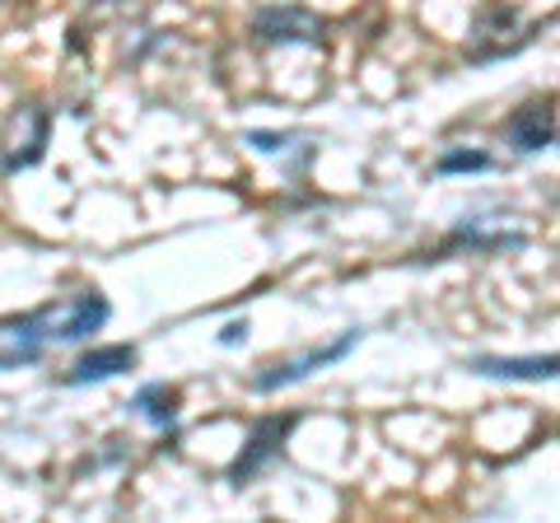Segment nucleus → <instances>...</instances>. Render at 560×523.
<instances>
[{"mask_svg":"<svg viewBox=\"0 0 560 523\" xmlns=\"http://www.w3.org/2000/svg\"><path fill=\"white\" fill-rule=\"evenodd\" d=\"M47 346H57V304L20 313V318H0V370L43 360Z\"/></svg>","mask_w":560,"mask_h":523,"instance_id":"f257e3e1","label":"nucleus"},{"mask_svg":"<svg viewBox=\"0 0 560 523\" xmlns=\"http://www.w3.org/2000/svg\"><path fill=\"white\" fill-rule=\"evenodd\" d=\"M47 136H51V113L47 108H38V103L14 108L5 131H0V173L33 168L47 150Z\"/></svg>","mask_w":560,"mask_h":523,"instance_id":"f03ea898","label":"nucleus"},{"mask_svg":"<svg viewBox=\"0 0 560 523\" xmlns=\"http://www.w3.org/2000/svg\"><path fill=\"white\" fill-rule=\"evenodd\" d=\"M300 426V411H285V416H261V421H253L248 430V444L238 449V458L230 463V481H253L257 473H267V467L285 453V440L290 430Z\"/></svg>","mask_w":560,"mask_h":523,"instance_id":"7ed1b4c3","label":"nucleus"},{"mask_svg":"<svg viewBox=\"0 0 560 523\" xmlns=\"http://www.w3.org/2000/svg\"><path fill=\"white\" fill-rule=\"evenodd\" d=\"M355 341H360V333L350 327V333H341L337 341L313 346V351H304V356H290V360H271V364H261V370L253 374V393H276V388H290V383H304L313 370H323V364L346 360L350 351H355Z\"/></svg>","mask_w":560,"mask_h":523,"instance_id":"20e7f679","label":"nucleus"},{"mask_svg":"<svg viewBox=\"0 0 560 523\" xmlns=\"http://www.w3.org/2000/svg\"><path fill=\"white\" fill-rule=\"evenodd\" d=\"M528 43H533V28L518 20L514 5H486L477 14V28H471L467 57L471 61H495V57H510V51L528 47Z\"/></svg>","mask_w":560,"mask_h":523,"instance_id":"39448f33","label":"nucleus"},{"mask_svg":"<svg viewBox=\"0 0 560 523\" xmlns=\"http://www.w3.org/2000/svg\"><path fill=\"white\" fill-rule=\"evenodd\" d=\"M327 24L304 5H267L253 14V38L261 47H318Z\"/></svg>","mask_w":560,"mask_h":523,"instance_id":"423d86ee","label":"nucleus"},{"mask_svg":"<svg viewBox=\"0 0 560 523\" xmlns=\"http://www.w3.org/2000/svg\"><path fill=\"white\" fill-rule=\"evenodd\" d=\"M551 141H556L551 98L547 103H523V108H514L510 121H504V146H510L514 154H537V150H547Z\"/></svg>","mask_w":560,"mask_h":523,"instance_id":"0eeeda50","label":"nucleus"},{"mask_svg":"<svg viewBox=\"0 0 560 523\" xmlns=\"http://www.w3.org/2000/svg\"><path fill=\"white\" fill-rule=\"evenodd\" d=\"M108 300H103L98 290H84L75 294V300H66L57 304V346L61 341H84V337H94L103 323H108Z\"/></svg>","mask_w":560,"mask_h":523,"instance_id":"6e6552de","label":"nucleus"},{"mask_svg":"<svg viewBox=\"0 0 560 523\" xmlns=\"http://www.w3.org/2000/svg\"><path fill=\"white\" fill-rule=\"evenodd\" d=\"M136 370V346H98V351H84L70 370L61 374V383L70 388H84V383H103V379H117Z\"/></svg>","mask_w":560,"mask_h":523,"instance_id":"1a4fd4ad","label":"nucleus"},{"mask_svg":"<svg viewBox=\"0 0 560 523\" xmlns=\"http://www.w3.org/2000/svg\"><path fill=\"white\" fill-rule=\"evenodd\" d=\"M471 374H486V379H556V356H528V360H514V356H477L467 364Z\"/></svg>","mask_w":560,"mask_h":523,"instance_id":"9d476101","label":"nucleus"},{"mask_svg":"<svg viewBox=\"0 0 560 523\" xmlns=\"http://www.w3.org/2000/svg\"><path fill=\"white\" fill-rule=\"evenodd\" d=\"M523 243H528V239H523V234H510V230H500V224H495V230H490L486 220H467L463 230L448 239V248H471V253H500V248H523Z\"/></svg>","mask_w":560,"mask_h":523,"instance_id":"9b49d317","label":"nucleus"},{"mask_svg":"<svg viewBox=\"0 0 560 523\" xmlns=\"http://www.w3.org/2000/svg\"><path fill=\"white\" fill-rule=\"evenodd\" d=\"M131 407L145 416V421L160 426V430L178 426V388H168V383H145V388L131 397Z\"/></svg>","mask_w":560,"mask_h":523,"instance_id":"f8f14e48","label":"nucleus"},{"mask_svg":"<svg viewBox=\"0 0 560 523\" xmlns=\"http://www.w3.org/2000/svg\"><path fill=\"white\" fill-rule=\"evenodd\" d=\"M486 168H495V160L481 150H444L434 160V173H486Z\"/></svg>","mask_w":560,"mask_h":523,"instance_id":"ddd939ff","label":"nucleus"},{"mask_svg":"<svg viewBox=\"0 0 560 523\" xmlns=\"http://www.w3.org/2000/svg\"><path fill=\"white\" fill-rule=\"evenodd\" d=\"M248 141L261 150V154H276V150H285L290 146V136H271V131H248Z\"/></svg>","mask_w":560,"mask_h":523,"instance_id":"4468645a","label":"nucleus"},{"mask_svg":"<svg viewBox=\"0 0 560 523\" xmlns=\"http://www.w3.org/2000/svg\"><path fill=\"white\" fill-rule=\"evenodd\" d=\"M243 337H248V323H230V327L220 333V346H238Z\"/></svg>","mask_w":560,"mask_h":523,"instance_id":"2eb2a0df","label":"nucleus"}]
</instances>
